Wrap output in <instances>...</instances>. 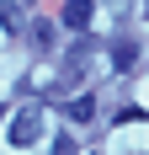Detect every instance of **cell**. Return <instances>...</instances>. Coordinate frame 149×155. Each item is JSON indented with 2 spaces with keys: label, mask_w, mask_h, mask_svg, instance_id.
<instances>
[{
  "label": "cell",
  "mask_w": 149,
  "mask_h": 155,
  "mask_svg": "<svg viewBox=\"0 0 149 155\" xmlns=\"http://www.w3.org/2000/svg\"><path fill=\"white\" fill-rule=\"evenodd\" d=\"M69 118H74V123H90V118H96V102H90V96H74V102H69Z\"/></svg>",
  "instance_id": "obj_4"
},
{
  "label": "cell",
  "mask_w": 149,
  "mask_h": 155,
  "mask_svg": "<svg viewBox=\"0 0 149 155\" xmlns=\"http://www.w3.org/2000/svg\"><path fill=\"white\" fill-rule=\"evenodd\" d=\"M106 54H112V70H133V64H138V43H133V38H117Z\"/></svg>",
  "instance_id": "obj_3"
},
{
  "label": "cell",
  "mask_w": 149,
  "mask_h": 155,
  "mask_svg": "<svg viewBox=\"0 0 149 155\" xmlns=\"http://www.w3.org/2000/svg\"><path fill=\"white\" fill-rule=\"evenodd\" d=\"M90 11H96V0H64V27L85 32L90 27Z\"/></svg>",
  "instance_id": "obj_2"
},
{
  "label": "cell",
  "mask_w": 149,
  "mask_h": 155,
  "mask_svg": "<svg viewBox=\"0 0 149 155\" xmlns=\"http://www.w3.org/2000/svg\"><path fill=\"white\" fill-rule=\"evenodd\" d=\"M0 27H5V32H16V27H21V16H16V5H0Z\"/></svg>",
  "instance_id": "obj_6"
},
{
  "label": "cell",
  "mask_w": 149,
  "mask_h": 155,
  "mask_svg": "<svg viewBox=\"0 0 149 155\" xmlns=\"http://www.w3.org/2000/svg\"><path fill=\"white\" fill-rule=\"evenodd\" d=\"M32 43H37V48H53V21H37V27H32Z\"/></svg>",
  "instance_id": "obj_5"
},
{
  "label": "cell",
  "mask_w": 149,
  "mask_h": 155,
  "mask_svg": "<svg viewBox=\"0 0 149 155\" xmlns=\"http://www.w3.org/2000/svg\"><path fill=\"white\" fill-rule=\"evenodd\" d=\"M37 134H43V112H37V107H21L11 118V144L27 150V144H37Z\"/></svg>",
  "instance_id": "obj_1"
}]
</instances>
